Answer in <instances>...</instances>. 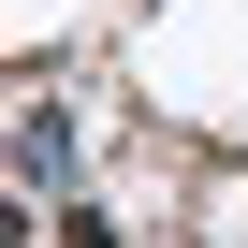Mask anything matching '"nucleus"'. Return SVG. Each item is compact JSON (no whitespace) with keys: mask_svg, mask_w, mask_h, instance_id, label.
Here are the masks:
<instances>
[{"mask_svg":"<svg viewBox=\"0 0 248 248\" xmlns=\"http://www.w3.org/2000/svg\"><path fill=\"white\" fill-rule=\"evenodd\" d=\"M59 248H132V233H117V204H73V219H59Z\"/></svg>","mask_w":248,"mask_h":248,"instance_id":"1","label":"nucleus"}]
</instances>
